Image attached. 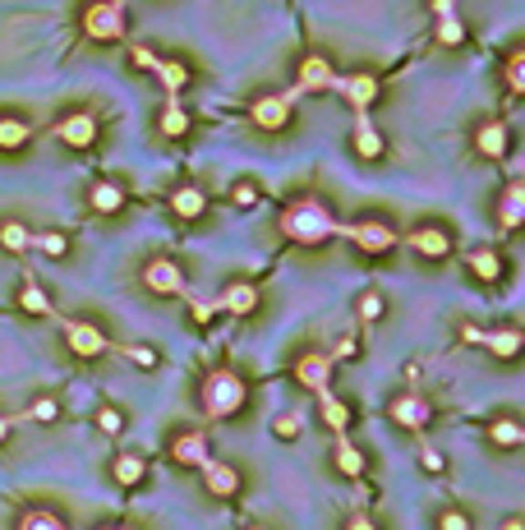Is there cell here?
I'll return each instance as SVG.
<instances>
[{"instance_id":"6da1fadb","label":"cell","mask_w":525,"mask_h":530,"mask_svg":"<svg viewBox=\"0 0 525 530\" xmlns=\"http://www.w3.org/2000/svg\"><path fill=\"white\" fill-rule=\"evenodd\" d=\"M281 236L295 245H328L332 236H341V221L328 212L323 199H295L281 212Z\"/></svg>"},{"instance_id":"7a4b0ae2","label":"cell","mask_w":525,"mask_h":530,"mask_svg":"<svg viewBox=\"0 0 525 530\" xmlns=\"http://www.w3.org/2000/svg\"><path fill=\"white\" fill-rule=\"evenodd\" d=\"M198 402H203V415L207 420H236L249 402V388L236 369H212L198 388Z\"/></svg>"},{"instance_id":"3957f363","label":"cell","mask_w":525,"mask_h":530,"mask_svg":"<svg viewBox=\"0 0 525 530\" xmlns=\"http://www.w3.org/2000/svg\"><path fill=\"white\" fill-rule=\"evenodd\" d=\"M125 28H129L125 0H93L84 10V37H93V42H120Z\"/></svg>"},{"instance_id":"277c9868","label":"cell","mask_w":525,"mask_h":530,"mask_svg":"<svg viewBox=\"0 0 525 530\" xmlns=\"http://www.w3.org/2000/svg\"><path fill=\"white\" fill-rule=\"evenodd\" d=\"M341 236H350L355 240V250H364V254H392L397 250V231L388 221H355V226H341Z\"/></svg>"},{"instance_id":"5b68a950","label":"cell","mask_w":525,"mask_h":530,"mask_svg":"<svg viewBox=\"0 0 525 530\" xmlns=\"http://www.w3.org/2000/svg\"><path fill=\"white\" fill-rule=\"evenodd\" d=\"M65 346L79 355V360H97V355L111 351L106 332H102L97 323H84V319H69V323H65Z\"/></svg>"},{"instance_id":"8992f818","label":"cell","mask_w":525,"mask_h":530,"mask_svg":"<svg viewBox=\"0 0 525 530\" xmlns=\"http://www.w3.org/2000/svg\"><path fill=\"white\" fill-rule=\"evenodd\" d=\"M129 60H134L138 69H153L157 79H162V88H171V93H180V88L189 84V69H185L180 60H162V56H153V46H134Z\"/></svg>"},{"instance_id":"52a82bcc","label":"cell","mask_w":525,"mask_h":530,"mask_svg":"<svg viewBox=\"0 0 525 530\" xmlns=\"http://www.w3.org/2000/svg\"><path fill=\"white\" fill-rule=\"evenodd\" d=\"M337 84V69L328 65V56H305L295 69V88L299 93H332Z\"/></svg>"},{"instance_id":"ba28073f","label":"cell","mask_w":525,"mask_h":530,"mask_svg":"<svg viewBox=\"0 0 525 530\" xmlns=\"http://www.w3.org/2000/svg\"><path fill=\"white\" fill-rule=\"evenodd\" d=\"M299 97V88H290V93H268V97H258L254 107H249V116H254V125H263V129H286V120H290V102Z\"/></svg>"},{"instance_id":"9c48e42d","label":"cell","mask_w":525,"mask_h":530,"mask_svg":"<svg viewBox=\"0 0 525 530\" xmlns=\"http://www.w3.org/2000/svg\"><path fill=\"white\" fill-rule=\"evenodd\" d=\"M143 286L153 295H185V272L171 259H153L143 268Z\"/></svg>"},{"instance_id":"30bf717a","label":"cell","mask_w":525,"mask_h":530,"mask_svg":"<svg viewBox=\"0 0 525 530\" xmlns=\"http://www.w3.org/2000/svg\"><path fill=\"white\" fill-rule=\"evenodd\" d=\"M332 355H323V351H305V355H299L295 360V378H299V383H305L309 392H318V388H328L332 383Z\"/></svg>"},{"instance_id":"8fae6325","label":"cell","mask_w":525,"mask_h":530,"mask_svg":"<svg viewBox=\"0 0 525 530\" xmlns=\"http://www.w3.org/2000/svg\"><path fill=\"white\" fill-rule=\"evenodd\" d=\"M198 471H203V489H207L212 498H236V494H240V471H236L231 462H212V457H207Z\"/></svg>"},{"instance_id":"7c38bea8","label":"cell","mask_w":525,"mask_h":530,"mask_svg":"<svg viewBox=\"0 0 525 530\" xmlns=\"http://www.w3.org/2000/svg\"><path fill=\"white\" fill-rule=\"evenodd\" d=\"M332 93H341L355 111H369L373 102H379V79H373V74H346V79L332 84Z\"/></svg>"},{"instance_id":"4fadbf2b","label":"cell","mask_w":525,"mask_h":530,"mask_svg":"<svg viewBox=\"0 0 525 530\" xmlns=\"http://www.w3.org/2000/svg\"><path fill=\"white\" fill-rule=\"evenodd\" d=\"M56 134H60V143H69V148H93L97 143V120L88 116V111H74V116H65L60 125H56Z\"/></svg>"},{"instance_id":"5bb4252c","label":"cell","mask_w":525,"mask_h":530,"mask_svg":"<svg viewBox=\"0 0 525 530\" xmlns=\"http://www.w3.org/2000/svg\"><path fill=\"white\" fill-rule=\"evenodd\" d=\"M350 148H355L364 162H379V158H383V148H388V143H383V129L373 125L364 111H359V120H355V129H350Z\"/></svg>"},{"instance_id":"9a60e30c","label":"cell","mask_w":525,"mask_h":530,"mask_svg":"<svg viewBox=\"0 0 525 530\" xmlns=\"http://www.w3.org/2000/svg\"><path fill=\"white\" fill-rule=\"evenodd\" d=\"M217 310H227V314H236V319H249V314L258 310V286H254V281H231L227 290H221Z\"/></svg>"},{"instance_id":"2e32d148","label":"cell","mask_w":525,"mask_h":530,"mask_svg":"<svg viewBox=\"0 0 525 530\" xmlns=\"http://www.w3.org/2000/svg\"><path fill=\"white\" fill-rule=\"evenodd\" d=\"M388 415H392L401 429H424V424H429V402L415 397V392H401V397L388 406Z\"/></svg>"},{"instance_id":"e0dca14e","label":"cell","mask_w":525,"mask_h":530,"mask_svg":"<svg viewBox=\"0 0 525 530\" xmlns=\"http://www.w3.org/2000/svg\"><path fill=\"white\" fill-rule=\"evenodd\" d=\"M410 250L419 259H447L452 254V236H447L442 226H419V231L410 236Z\"/></svg>"},{"instance_id":"ac0fdd59","label":"cell","mask_w":525,"mask_h":530,"mask_svg":"<svg viewBox=\"0 0 525 530\" xmlns=\"http://www.w3.org/2000/svg\"><path fill=\"white\" fill-rule=\"evenodd\" d=\"M507 125L502 120H489V125H480L475 129V148H480V158H489V162H502L507 158Z\"/></svg>"},{"instance_id":"d6986e66","label":"cell","mask_w":525,"mask_h":530,"mask_svg":"<svg viewBox=\"0 0 525 530\" xmlns=\"http://www.w3.org/2000/svg\"><path fill=\"white\" fill-rule=\"evenodd\" d=\"M111 480L120 489H138L147 480V457H138V452H120V457L111 462Z\"/></svg>"},{"instance_id":"ffe728a7","label":"cell","mask_w":525,"mask_h":530,"mask_svg":"<svg viewBox=\"0 0 525 530\" xmlns=\"http://www.w3.org/2000/svg\"><path fill=\"white\" fill-rule=\"evenodd\" d=\"M480 346H484L489 355H498V360H516L520 346H525V337H520L516 328H493V332H480Z\"/></svg>"},{"instance_id":"44dd1931","label":"cell","mask_w":525,"mask_h":530,"mask_svg":"<svg viewBox=\"0 0 525 530\" xmlns=\"http://www.w3.org/2000/svg\"><path fill=\"white\" fill-rule=\"evenodd\" d=\"M171 457H176L180 466H194V471H198V466L207 462V438H203V433H194V429H189V433H180V438L171 443Z\"/></svg>"},{"instance_id":"7402d4cb","label":"cell","mask_w":525,"mask_h":530,"mask_svg":"<svg viewBox=\"0 0 525 530\" xmlns=\"http://www.w3.org/2000/svg\"><path fill=\"white\" fill-rule=\"evenodd\" d=\"M498 221H502V231H516V226L525 221V185H507V189H502Z\"/></svg>"},{"instance_id":"603a6c76","label":"cell","mask_w":525,"mask_h":530,"mask_svg":"<svg viewBox=\"0 0 525 530\" xmlns=\"http://www.w3.org/2000/svg\"><path fill=\"white\" fill-rule=\"evenodd\" d=\"M332 462H337V471L346 475V480H359L364 475V452L346 438V433H337V447H332Z\"/></svg>"},{"instance_id":"cb8c5ba5","label":"cell","mask_w":525,"mask_h":530,"mask_svg":"<svg viewBox=\"0 0 525 530\" xmlns=\"http://www.w3.org/2000/svg\"><path fill=\"white\" fill-rule=\"evenodd\" d=\"M171 212H176V217H185V221H194V217H203V212H207V194H203L198 185H180V189L171 194Z\"/></svg>"},{"instance_id":"d4e9b609","label":"cell","mask_w":525,"mask_h":530,"mask_svg":"<svg viewBox=\"0 0 525 530\" xmlns=\"http://www.w3.org/2000/svg\"><path fill=\"white\" fill-rule=\"evenodd\" d=\"M318 411H323V424H328L332 433H346V424H350V406H346L332 388H318Z\"/></svg>"},{"instance_id":"484cf974","label":"cell","mask_w":525,"mask_h":530,"mask_svg":"<svg viewBox=\"0 0 525 530\" xmlns=\"http://www.w3.org/2000/svg\"><path fill=\"white\" fill-rule=\"evenodd\" d=\"M28 138H33V125H28V120L0 116V148H5V153H19V148H28Z\"/></svg>"},{"instance_id":"4316f807","label":"cell","mask_w":525,"mask_h":530,"mask_svg":"<svg viewBox=\"0 0 525 530\" xmlns=\"http://www.w3.org/2000/svg\"><path fill=\"white\" fill-rule=\"evenodd\" d=\"M19 310H24V314H33V319H46V314H51V295H46L33 277L19 286Z\"/></svg>"},{"instance_id":"83f0119b","label":"cell","mask_w":525,"mask_h":530,"mask_svg":"<svg viewBox=\"0 0 525 530\" xmlns=\"http://www.w3.org/2000/svg\"><path fill=\"white\" fill-rule=\"evenodd\" d=\"M157 125H162V134H167V138H180V134H189V125H194V120H189V111H185L180 102H167V107H162V116H157Z\"/></svg>"},{"instance_id":"f1b7e54d","label":"cell","mask_w":525,"mask_h":530,"mask_svg":"<svg viewBox=\"0 0 525 530\" xmlns=\"http://www.w3.org/2000/svg\"><path fill=\"white\" fill-rule=\"evenodd\" d=\"M93 208H97L102 217H111V212H120V208H125V189H120V185H111V180H102V185H93Z\"/></svg>"},{"instance_id":"f546056e","label":"cell","mask_w":525,"mask_h":530,"mask_svg":"<svg viewBox=\"0 0 525 530\" xmlns=\"http://www.w3.org/2000/svg\"><path fill=\"white\" fill-rule=\"evenodd\" d=\"M28 245H33V231H28L24 221H5V226H0V250H10V254H24Z\"/></svg>"},{"instance_id":"4dcf8cb0","label":"cell","mask_w":525,"mask_h":530,"mask_svg":"<svg viewBox=\"0 0 525 530\" xmlns=\"http://www.w3.org/2000/svg\"><path fill=\"white\" fill-rule=\"evenodd\" d=\"M466 263H470V272H475L480 281H498V277H502V259H498L493 250H475Z\"/></svg>"},{"instance_id":"1f68e13d","label":"cell","mask_w":525,"mask_h":530,"mask_svg":"<svg viewBox=\"0 0 525 530\" xmlns=\"http://www.w3.org/2000/svg\"><path fill=\"white\" fill-rule=\"evenodd\" d=\"M489 443H493V447H520V443H525V429H520L516 420H493V424H489Z\"/></svg>"},{"instance_id":"d6a6232c","label":"cell","mask_w":525,"mask_h":530,"mask_svg":"<svg viewBox=\"0 0 525 530\" xmlns=\"http://www.w3.org/2000/svg\"><path fill=\"white\" fill-rule=\"evenodd\" d=\"M438 42L442 46H461L466 42V24L457 19V10H442L438 15Z\"/></svg>"},{"instance_id":"836d02e7","label":"cell","mask_w":525,"mask_h":530,"mask_svg":"<svg viewBox=\"0 0 525 530\" xmlns=\"http://www.w3.org/2000/svg\"><path fill=\"white\" fill-rule=\"evenodd\" d=\"M355 314H359L364 323H379V319L388 314V305H383V295H379V290H364V295H359V305H355Z\"/></svg>"},{"instance_id":"e575fe53","label":"cell","mask_w":525,"mask_h":530,"mask_svg":"<svg viewBox=\"0 0 525 530\" xmlns=\"http://www.w3.org/2000/svg\"><path fill=\"white\" fill-rule=\"evenodd\" d=\"M28 250H42L46 259H65V254H69V240H65L60 231H46V236H33Z\"/></svg>"},{"instance_id":"d590c367","label":"cell","mask_w":525,"mask_h":530,"mask_svg":"<svg viewBox=\"0 0 525 530\" xmlns=\"http://www.w3.org/2000/svg\"><path fill=\"white\" fill-rule=\"evenodd\" d=\"M19 525H24V530H65V521H60L56 512H24Z\"/></svg>"},{"instance_id":"8d00e7d4","label":"cell","mask_w":525,"mask_h":530,"mask_svg":"<svg viewBox=\"0 0 525 530\" xmlns=\"http://www.w3.org/2000/svg\"><path fill=\"white\" fill-rule=\"evenodd\" d=\"M507 88L525 93V51H511V60H507Z\"/></svg>"},{"instance_id":"74e56055","label":"cell","mask_w":525,"mask_h":530,"mask_svg":"<svg viewBox=\"0 0 525 530\" xmlns=\"http://www.w3.org/2000/svg\"><path fill=\"white\" fill-rule=\"evenodd\" d=\"M60 415V406H56V397H37L33 406H28V415L24 420H37V424H51Z\"/></svg>"},{"instance_id":"f35d334b","label":"cell","mask_w":525,"mask_h":530,"mask_svg":"<svg viewBox=\"0 0 525 530\" xmlns=\"http://www.w3.org/2000/svg\"><path fill=\"white\" fill-rule=\"evenodd\" d=\"M120 355L134 360L138 369H157V351H153V346H120Z\"/></svg>"},{"instance_id":"ab89813d","label":"cell","mask_w":525,"mask_h":530,"mask_svg":"<svg viewBox=\"0 0 525 530\" xmlns=\"http://www.w3.org/2000/svg\"><path fill=\"white\" fill-rule=\"evenodd\" d=\"M272 433H277V438H286V443H290V438H299V415L281 411V415L272 420Z\"/></svg>"},{"instance_id":"60d3db41","label":"cell","mask_w":525,"mask_h":530,"mask_svg":"<svg viewBox=\"0 0 525 530\" xmlns=\"http://www.w3.org/2000/svg\"><path fill=\"white\" fill-rule=\"evenodd\" d=\"M97 429H102V433H120V429H125V415H120L116 406H102V411H97Z\"/></svg>"},{"instance_id":"b9f144b4","label":"cell","mask_w":525,"mask_h":530,"mask_svg":"<svg viewBox=\"0 0 525 530\" xmlns=\"http://www.w3.org/2000/svg\"><path fill=\"white\" fill-rule=\"evenodd\" d=\"M419 466H424L429 475H442V471H447V462H442L438 447H419Z\"/></svg>"},{"instance_id":"7bdbcfd3","label":"cell","mask_w":525,"mask_h":530,"mask_svg":"<svg viewBox=\"0 0 525 530\" xmlns=\"http://www.w3.org/2000/svg\"><path fill=\"white\" fill-rule=\"evenodd\" d=\"M231 203H236V208H254V203H258V185L240 180V185L231 189Z\"/></svg>"},{"instance_id":"ee69618b","label":"cell","mask_w":525,"mask_h":530,"mask_svg":"<svg viewBox=\"0 0 525 530\" xmlns=\"http://www.w3.org/2000/svg\"><path fill=\"white\" fill-rule=\"evenodd\" d=\"M438 530H470V516L466 512H442L438 516Z\"/></svg>"},{"instance_id":"f6af8a7d","label":"cell","mask_w":525,"mask_h":530,"mask_svg":"<svg viewBox=\"0 0 525 530\" xmlns=\"http://www.w3.org/2000/svg\"><path fill=\"white\" fill-rule=\"evenodd\" d=\"M189 314H194V323H198V328H207V323H212V314H217V305H203V300H194V310H189Z\"/></svg>"},{"instance_id":"bcb514c9","label":"cell","mask_w":525,"mask_h":530,"mask_svg":"<svg viewBox=\"0 0 525 530\" xmlns=\"http://www.w3.org/2000/svg\"><path fill=\"white\" fill-rule=\"evenodd\" d=\"M355 355H359V341H350V337L337 341V351H332V360H355Z\"/></svg>"},{"instance_id":"7dc6e473","label":"cell","mask_w":525,"mask_h":530,"mask_svg":"<svg viewBox=\"0 0 525 530\" xmlns=\"http://www.w3.org/2000/svg\"><path fill=\"white\" fill-rule=\"evenodd\" d=\"M461 341H470V346H480V328H475V323H461Z\"/></svg>"},{"instance_id":"c3c4849f","label":"cell","mask_w":525,"mask_h":530,"mask_svg":"<svg viewBox=\"0 0 525 530\" xmlns=\"http://www.w3.org/2000/svg\"><path fill=\"white\" fill-rule=\"evenodd\" d=\"M350 530H373V521H369L364 512H355V516H350Z\"/></svg>"},{"instance_id":"681fc988","label":"cell","mask_w":525,"mask_h":530,"mask_svg":"<svg viewBox=\"0 0 525 530\" xmlns=\"http://www.w3.org/2000/svg\"><path fill=\"white\" fill-rule=\"evenodd\" d=\"M10 424H15L10 415H0V443H5V438H10Z\"/></svg>"}]
</instances>
